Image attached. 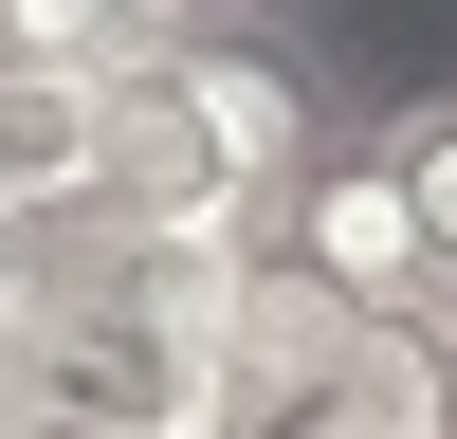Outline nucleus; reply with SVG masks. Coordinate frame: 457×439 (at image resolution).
<instances>
[{"label":"nucleus","mask_w":457,"mask_h":439,"mask_svg":"<svg viewBox=\"0 0 457 439\" xmlns=\"http://www.w3.org/2000/svg\"><path fill=\"white\" fill-rule=\"evenodd\" d=\"M0 220H19V238L110 220V92H73V73H0Z\"/></svg>","instance_id":"obj_3"},{"label":"nucleus","mask_w":457,"mask_h":439,"mask_svg":"<svg viewBox=\"0 0 457 439\" xmlns=\"http://www.w3.org/2000/svg\"><path fill=\"white\" fill-rule=\"evenodd\" d=\"M146 37H129V0H0V73H73V92H110Z\"/></svg>","instance_id":"obj_4"},{"label":"nucleus","mask_w":457,"mask_h":439,"mask_svg":"<svg viewBox=\"0 0 457 439\" xmlns=\"http://www.w3.org/2000/svg\"><path fill=\"white\" fill-rule=\"evenodd\" d=\"M348 73L312 37H202V55H129L110 73V238H275L293 183L348 146Z\"/></svg>","instance_id":"obj_1"},{"label":"nucleus","mask_w":457,"mask_h":439,"mask_svg":"<svg viewBox=\"0 0 457 439\" xmlns=\"http://www.w3.org/2000/svg\"><path fill=\"white\" fill-rule=\"evenodd\" d=\"M256 256H275V275H312L348 329H421V311H439V275H421V202H403V146H385V110H366V128L329 146L312 183H293V220H275Z\"/></svg>","instance_id":"obj_2"},{"label":"nucleus","mask_w":457,"mask_h":439,"mask_svg":"<svg viewBox=\"0 0 457 439\" xmlns=\"http://www.w3.org/2000/svg\"><path fill=\"white\" fill-rule=\"evenodd\" d=\"M385 146H403V202H421V275H439V329H457V92L385 110Z\"/></svg>","instance_id":"obj_5"},{"label":"nucleus","mask_w":457,"mask_h":439,"mask_svg":"<svg viewBox=\"0 0 457 439\" xmlns=\"http://www.w3.org/2000/svg\"><path fill=\"white\" fill-rule=\"evenodd\" d=\"M293 0H129V37L146 55H202V37H275Z\"/></svg>","instance_id":"obj_6"}]
</instances>
